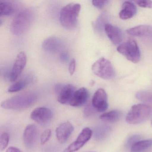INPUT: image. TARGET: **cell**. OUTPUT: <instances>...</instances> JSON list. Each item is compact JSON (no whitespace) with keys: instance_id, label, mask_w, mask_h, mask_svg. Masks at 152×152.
<instances>
[{"instance_id":"1","label":"cell","mask_w":152,"mask_h":152,"mask_svg":"<svg viewBox=\"0 0 152 152\" xmlns=\"http://www.w3.org/2000/svg\"><path fill=\"white\" fill-rule=\"evenodd\" d=\"M34 18V12L31 9L22 10L13 19L10 25V31L14 35L23 34L30 28Z\"/></svg>"},{"instance_id":"2","label":"cell","mask_w":152,"mask_h":152,"mask_svg":"<svg viewBox=\"0 0 152 152\" xmlns=\"http://www.w3.org/2000/svg\"><path fill=\"white\" fill-rule=\"evenodd\" d=\"M37 99V96L35 93H23L4 100L1 103V107L10 110H23L32 105Z\"/></svg>"},{"instance_id":"3","label":"cell","mask_w":152,"mask_h":152,"mask_svg":"<svg viewBox=\"0 0 152 152\" xmlns=\"http://www.w3.org/2000/svg\"><path fill=\"white\" fill-rule=\"evenodd\" d=\"M81 6L77 3H70L63 8L59 14V21L64 28L72 30L76 27Z\"/></svg>"},{"instance_id":"4","label":"cell","mask_w":152,"mask_h":152,"mask_svg":"<svg viewBox=\"0 0 152 152\" xmlns=\"http://www.w3.org/2000/svg\"><path fill=\"white\" fill-rule=\"evenodd\" d=\"M152 113V107L148 105L142 104L134 105L127 114L126 121L130 124H139L148 119Z\"/></svg>"},{"instance_id":"5","label":"cell","mask_w":152,"mask_h":152,"mask_svg":"<svg viewBox=\"0 0 152 152\" xmlns=\"http://www.w3.org/2000/svg\"><path fill=\"white\" fill-rule=\"evenodd\" d=\"M91 69L95 75L104 80H110L115 76V71L112 64L104 58H101L95 62Z\"/></svg>"},{"instance_id":"6","label":"cell","mask_w":152,"mask_h":152,"mask_svg":"<svg viewBox=\"0 0 152 152\" xmlns=\"http://www.w3.org/2000/svg\"><path fill=\"white\" fill-rule=\"evenodd\" d=\"M117 50L132 63H138L140 60L139 48L134 40L130 39L121 44L117 48Z\"/></svg>"},{"instance_id":"7","label":"cell","mask_w":152,"mask_h":152,"mask_svg":"<svg viewBox=\"0 0 152 152\" xmlns=\"http://www.w3.org/2000/svg\"><path fill=\"white\" fill-rule=\"evenodd\" d=\"M55 91L57 94V100L61 104L70 103L75 92V88L70 84H58L55 87Z\"/></svg>"},{"instance_id":"8","label":"cell","mask_w":152,"mask_h":152,"mask_svg":"<svg viewBox=\"0 0 152 152\" xmlns=\"http://www.w3.org/2000/svg\"><path fill=\"white\" fill-rule=\"evenodd\" d=\"M92 131L86 127L82 130L75 140L70 144L63 152H75L80 149L91 138Z\"/></svg>"},{"instance_id":"9","label":"cell","mask_w":152,"mask_h":152,"mask_svg":"<svg viewBox=\"0 0 152 152\" xmlns=\"http://www.w3.org/2000/svg\"><path fill=\"white\" fill-rule=\"evenodd\" d=\"M27 58L25 53L21 51L18 53L15 60L10 72V80L15 82L21 75L26 65Z\"/></svg>"},{"instance_id":"10","label":"cell","mask_w":152,"mask_h":152,"mask_svg":"<svg viewBox=\"0 0 152 152\" xmlns=\"http://www.w3.org/2000/svg\"><path fill=\"white\" fill-rule=\"evenodd\" d=\"M91 104L99 112H104L107 109V95L103 89H99L95 92L92 97Z\"/></svg>"},{"instance_id":"11","label":"cell","mask_w":152,"mask_h":152,"mask_svg":"<svg viewBox=\"0 0 152 152\" xmlns=\"http://www.w3.org/2000/svg\"><path fill=\"white\" fill-rule=\"evenodd\" d=\"M53 116V113L49 108L39 107L34 109L31 114V118L34 121L44 124L49 121Z\"/></svg>"},{"instance_id":"12","label":"cell","mask_w":152,"mask_h":152,"mask_svg":"<svg viewBox=\"0 0 152 152\" xmlns=\"http://www.w3.org/2000/svg\"><path fill=\"white\" fill-rule=\"evenodd\" d=\"M74 130V127L69 121L63 123L56 129V136L59 143H65Z\"/></svg>"},{"instance_id":"13","label":"cell","mask_w":152,"mask_h":152,"mask_svg":"<svg viewBox=\"0 0 152 152\" xmlns=\"http://www.w3.org/2000/svg\"><path fill=\"white\" fill-rule=\"evenodd\" d=\"M64 47V42L59 37L51 36L43 41L42 47L43 49L49 52H56Z\"/></svg>"},{"instance_id":"14","label":"cell","mask_w":152,"mask_h":152,"mask_svg":"<svg viewBox=\"0 0 152 152\" xmlns=\"http://www.w3.org/2000/svg\"><path fill=\"white\" fill-rule=\"evenodd\" d=\"M38 129L34 124L27 125L23 133V141L28 148H32L35 145L38 138Z\"/></svg>"},{"instance_id":"15","label":"cell","mask_w":152,"mask_h":152,"mask_svg":"<svg viewBox=\"0 0 152 152\" xmlns=\"http://www.w3.org/2000/svg\"><path fill=\"white\" fill-rule=\"evenodd\" d=\"M89 92L85 88H81L76 90L73 96L70 103L72 106L78 107L81 106L88 101Z\"/></svg>"},{"instance_id":"16","label":"cell","mask_w":152,"mask_h":152,"mask_svg":"<svg viewBox=\"0 0 152 152\" xmlns=\"http://www.w3.org/2000/svg\"><path fill=\"white\" fill-rule=\"evenodd\" d=\"M104 30L107 37L113 44L117 45L121 42L122 33L119 28L112 25L106 24L104 26Z\"/></svg>"},{"instance_id":"17","label":"cell","mask_w":152,"mask_h":152,"mask_svg":"<svg viewBox=\"0 0 152 152\" xmlns=\"http://www.w3.org/2000/svg\"><path fill=\"white\" fill-rule=\"evenodd\" d=\"M18 2L10 1H0V16H10L15 14L19 9Z\"/></svg>"},{"instance_id":"18","label":"cell","mask_w":152,"mask_h":152,"mask_svg":"<svg viewBox=\"0 0 152 152\" xmlns=\"http://www.w3.org/2000/svg\"><path fill=\"white\" fill-rule=\"evenodd\" d=\"M34 80V76L32 73H28L19 81L15 83L9 88L8 92H16L20 91L31 83Z\"/></svg>"},{"instance_id":"19","label":"cell","mask_w":152,"mask_h":152,"mask_svg":"<svg viewBox=\"0 0 152 152\" xmlns=\"http://www.w3.org/2000/svg\"><path fill=\"white\" fill-rule=\"evenodd\" d=\"M137 12L136 6L130 1H125L122 5V9L119 14L120 18L127 20L134 16Z\"/></svg>"},{"instance_id":"20","label":"cell","mask_w":152,"mask_h":152,"mask_svg":"<svg viewBox=\"0 0 152 152\" xmlns=\"http://www.w3.org/2000/svg\"><path fill=\"white\" fill-rule=\"evenodd\" d=\"M126 32L131 36L144 37L148 36L152 33V27L150 26L142 25L130 28Z\"/></svg>"},{"instance_id":"21","label":"cell","mask_w":152,"mask_h":152,"mask_svg":"<svg viewBox=\"0 0 152 152\" xmlns=\"http://www.w3.org/2000/svg\"><path fill=\"white\" fill-rule=\"evenodd\" d=\"M122 113L120 110H114L104 113L100 115L99 118L104 121L114 123L118 121L121 118Z\"/></svg>"},{"instance_id":"22","label":"cell","mask_w":152,"mask_h":152,"mask_svg":"<svg viewBox=\"0 0 152 152\" xmlns=\"http://www.w3.org/2000/svg\"><path fill=\"white\" fill-rule=\"evenodd\" d=\"M152 146V139L140 140L131 148V152H142Z\"/></svg>"},{"instance_id":"23","label":"cell","mask_w":152,"mask_h":152,"mask_svg":"<svg viewBox=\"0 0 152 152\" xmlns=\"http://www.w3.org/2000/svg\"><path fill=\"white\" fill-rule=\"evenodd\" d=\"M136 98L140 101L145 103H152V91H142L137 92Z\"/></svg>"},{"instance_id":"24","label":"cell","mask_w":152,"mask_h":152,"mask_svg":"<svg viewBox=\"0 0 152 152\" xmlns=\"http://www.w3.org/2000/svg\"><path fill=\"white\" fill-rule=\"evenodd\" d=\"M10 140V136L7 132H3L1 135L0 138V149L3 151L6 149L8 145Z\"/></svg>"},{"instance_id":"25","label":"cell","mask_w":152,"mask_h":152,"mask_svg":"<svg viewBox=\"0 0 152 152\" xmlns=\"http://www.w3.org/2000/svg\"><path fill=\"white\" fill-rule=\"evenodd\" d=\"M141 137L139 135H135L130 137L126 141V146L127 148H131L138 141L140 140Z\"/></svg>"},{"instance_id":"26","label":"cell","mask_w":152,"mask_h":152,"mask_svg":"<svg viewBox=\"0 0 152 152\" xmlns=\"http://www.w3.org/2000/svg\"><path fill=\"white\" fill-rule=\"evenodd\" d=\"M51 134H52V132L51 130L50 129H48L44 131L40 137L41 144L42 145H44L45 143H47L50 139Z\"/></svg>"},{"instance_id":"27","label":"cell","mask_w":152,"mask_h":152,"mask_svg":"<svg viewBox=\"0 0 152 152\" xmlns=\"http://www.w3.org/2000/svg\"><path fill=\"white\" fill-rule=\"evenodd\" d=\"M95 110L96 111V109L93 107L92 104L88 105L87 106L85 107V109L84 111V116L86 117H89L91 115L94 114L95 113Z\"/></svg>"},{"instance_id":"28","label":"cell","mask_w":152,"mask_h":152,"mask_svg":"<svg viewBox=\"0 0 152 152\" xmlns=\"http://www.w3.org/2000/svg\"><path fill=\"white\" fill-rule=\"evenodd\" d=\"M136 3L141 7L152 8V1H137Z\"/></svg>"},{"instance_id":"29","label":"cell","mask_w":152,"mask_h":152,"mask_svg":"<svg viewBox=\"0 0 152 152\" xmlns=\"http://www.w3.org/2000/svg\"><path fill=\"white\" fill-rule=\"evenodd\" d=\"M105 135V128H104V127H100V128H98L95 132V137L98 139H101L104 137Z\"/></svg>"},{"instance_id":"30","label":"cell","mask_w":152,"mask_h":152,"mask_svg":"<svg viewBox=\"0 0 152 152\" xmlns=\"http://www.w3.org/2000/svg\"><path fill=\"white\" fill-rule=\"evenodd\" d=\"M108 1H97V0H94L92 1V3L93 6L99 8H101L105 6Z\"/></svg>"},{"instance_id":"31","label":"cell","mask_w":152,"mask_h":152,"mask_svg":"<svg viewBox=\"0 0 152 152\" xmlns=\"http://www.w3.org/2000/svg\"><path fill=\"white\" fill-rule=\"evenodd\" d=\"M75 67H76V61L74 58H73L70 61L69 66V72L71 75H72L74 73Z\"/></svg>"},{"instance_id":"32","label":"cell","mask_w":152,"mask_h":152,"mask_svg":"<svg viewBox=\"0 0 152 152\" xmlns=\"http://www.w3.org/2000/svg\"><path fill=\"white\" fill-rule=\"evenodd\" d=\"M60 57L61 61L64 62L67 61V60H68V58H69L68 54L66 52H63V53H61Z\"/></svg>"},{"instance_id":"33","label":"cell","mask_w":152,"mask_h":152,"mask_svg":"<svg viewBox=\"0 0 152 152\" xmlns=\"http://www.w3.org/2000/svg\"><path fill=\"white\" fill-rule=\"evenodd\" d=\"M6 152H22L19 148L15 147H10L7 149Z\"/></svg>"},{"instance_id":"34","label":"cell","mask_w":152,"mask_h":152,"mask_svg":"<svg viewBox=\"0 0 152 152\" xmlns=\"http://www.w3.org/2000/svg\"><path fill=\"white\" fill-rule=\"evenodd\" d=\"M151 123H152V122H151Z\"/></svg>"}]
</instances>
